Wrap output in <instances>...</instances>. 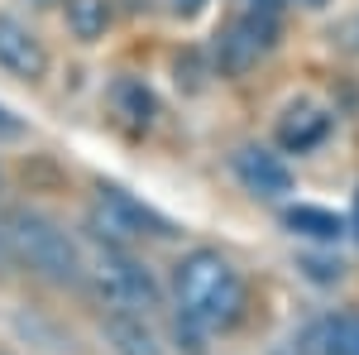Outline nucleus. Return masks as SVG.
I'll list each match as a JSON object with an SVG mask.
<instances>
[{
  "instance_id": "obj_2",
  "label": "nucleus",
  "mask_w": 359,
  "mask_h": 355,
  "mask_svg": "<svg viewBox=\"0 0 359 355\" xmlns=\"http://www.w3.org/2000/svg\"><path fill=\"white\" fill-rule=\"evenodd\" d=\"M0 226H5V235H10L15 259H20L29 273H39L43 283H57V288L86 283L82 250H77V240H72L48 212H39V207H10Z\"/></svg>"
},
{
  "instance_id": "obj_7",
  "label": "nucleus",
  "mask_w": 359,
  "mask_h": 355,
  "mask_svg": "<svg viewBox=\"0 0 359 355\" xmlns=\"http://www.w3.org/2000/svg\"><path fill=\"white\" fill-rule=\"evenodd\" d=\"M230 164H235L240 188L254 192V197H264V202H283V197L292 192V168L283 164V154H273V149L245 144V149H235Z\"/></svg>"
},
{
  "instance_id": "obj_9",
  "label": "nucleus",
  "mask_w": 359,
  "mask_h": 355,
  "mask_svg": "<svg viewBox=\"0 0 359 355\" xmlns=\"http://www.w3.org/2000/svg\"><path fill=\"white\" fill-rule=\"evenodd\" d=\"M206 58H211V72H216V77H245L249 67L264 58V44H259V39L249 34V25L235 15L230 25L216 29L211 53H206Z\"/></svg>"
},
{
  "instance_id": "obj_5",
  "label": "nucleus",
  "mask_w": 359,
  "mask_h": 355,
  "mask_svg": "<svg viewBox=\"0 0 359 355\" xmlns=\"http://www.w3.org/2000/svg\"><path fill=\"white\" fill-rule=\"evenodd\" d=\"M48 67H53L48 44H43V39H39L20 15L0 10V72H5V77H15V82L39 86L43 77H48Z\"/></svg>"
},
{
  "instance_id": "obj_10",
  "label": "nucleus",
  "mask_w": 359,
  "mask_h": 355,
  "mask_svg": "<svg viewBox=\"0 0 359 355\" xmlns=\"http://www.w3.org/2000/svg\"><path fill=\"white\" fill-rule=\"evenodd\" d=\"M297 355H359V312H326L297 336Z\"/></svg>"
},
{
  "instance_id": "obj_20",
  "label": "nucleus",
  "mask_w": 359,
  "mask_h": 355,
  "mask_svg": "<svg viewBox=\"0 0 359 355\" xmlns=\"http://www.w3.org/2000/svg\"><path fill=\"white\" fill-rule=\"evenodd\" d=\"M168 10H172L177 20H196V15L206 10V0H168Z\"/></svg>"
},
{
  "instance_id": "obj_3",
  "label": "nucleus",
  "mask_w": 359,
  "mask_h": 355,
  "mask_svg": "<svg viewBox=\"0 0 359 355\" xmlns=\"http://www.w3.org/2000/svg\"><path fill=\"white\" fill-rule=\"evenodd\" d=\"M86 283H91L96 302H106L111 312H139L144 317V312H154L163 302V288H158L154 269L125 245L96 250V259L86 264Z\"/></svg>"
},
{
  "instance_id": "obj_15",
  "label": "nucleus",
  "mask_w": 359,
  "mask_h": 355,
  "mask_svg": "<svg viewBox=\"0 0 359 355\" xmlns=\"http://www.w3.org/2000/svg\"><path fill=\"white\" fill-rule=\"evenodd\" d=\"M206 336H211V331L201 327V322L172 312V346H177L182 355H206Z\"/></svg>"
},
{
  "instance_id": "obj_21",
  "label": "nucleus",
  "mask_w": 359,
  "mask_h": 355,
  "mask_svg": "<svg viewBox=\"0 0 359 355\" xmlns=\"http://www.w3.org/2000/svg\"><path fill=\"white\" fill-rule=\"evenodd\" d=\"M292 5H302V10H326L331 0H292Z\"/></svg>"
},
{
  "instance_id": "obj_8",
  "label": "nucleus",
  "mask_w": 359,
  "mask_h": 355,
  "mask_svg": "<svg viewBox=\"0 0 359 355\" xmlns=\"http://www.w3.org/2000/svg\"><path fill=\"white\" fill-rule=\"evenodd\" d=\"M106 106H111V120L120 130H130V135H144V130H154V120H158V96H154V86L135 77V72H120L111 86H106Z\"/></svg>"
},
{
  "instance_id": "obj_19",
  "label": "nucleus",
  "mask_w": 359,
  "mask_h": 355,
  "mask_svg": "<svg viewBox=\"0 0 359 355\" xmlns=\"http://www.w3.org/2000/svg\"><path fill=\"white\" fill-rule=\"evenodd\" d=\"M15 264H20V259H15V250H10V235H5V226H0V283L15 273Z\"/></svg>"
},
{
  "instance_id": "obj_23",
  "label": "nucleus",
  "mask_w": 359,
  "mask_h": 355,
  "mask_svg": "<svg viewBox=\"0 0 359 355\" xmlns=\"http://www.w3.org/2000/svg\"><path fill=\"white\" fill-rule=\"evenodd\" d=\"M34 5H43V10H48V5H62V0H34Z\"/></svg>"
},
{
  "instance_id": "obj_12",
  "label": "nucleus",
  "mask_w": 359,
  "mask_h": 355,
  "mask_svg": "<svg viewBox=\"0 0 359 355\" xmlns=\"http://www.w3.org/2000/svg\"><path fill=\"white\" fill-rule=\"evenodd\" d=\"M62 20L77 44H96L115 20V0H62Z\"/></svg>"
},
{
  "instance_id": "obj_11",
  "label": "nucleus",
  "mask_w": 359,
  "mask_h": 355,
  "mask_svg": "<svg viewBox=\"0 0 359 355\" xmlns=\"http://www.w3.org/2000/svg\"><path fill=\"white\" fill-rule=\"evenodd\" d=\"M101 341L111 355H163L158 331L149 327L139 312H106L101 322Z\"/></svg>"
},
{
  "instance_id": "obj_6",
  "label": "nucleus",
  "mask_w": 359,
  "mask_h": 355,
  "mask_svg": "<svg viewBox=\"0 0 359 355\" xmlns=\"http://www.w3.org/2000/svg\"><path fill=\"white\" fill-rule=\"evenodd\" d=\"M335 130V115L326 106H316V101H292V106H283L273 125V139L283 154H311V149H321Z\"/></svg>"
},
{
  "instance_id": "obj_4",
  "label": "nucleus",
  "mask_w": 359,
  "mask_h": 355,
  "mask_svg": "<svg viewBox=\"0 0 359 355\" xmlns=\"http://www.w3.org/2000/svg\"><path fill=\"white\" fill-rule=\"evenodd\" d=\"M86 231L101 245H139V240H172L177 221H168L163 212H154L149 202H139L135 192H125L120 183H101L96 202L86 212Z\"/></svg>"
},
{
  "instance_id": "obj_14",
  "label": "nucleus",
  "mask_w": 359,
  "mask_h": 355,
  "mask_svg": "<svg viewBox=\"0 0 359 355\" xmlns=\"http://www.w3.org/2000/svg\"><path fill=\"white\" fill-rule=\"evenodd\" d=\"M297 269H302V278L331 288V283L345 278V259H335V254H297Z\"/></svg>"
},
{
  "instance_id": "obj_17",
  "label": "nucleus",
  "mask_w": 359,
  "mask_h": 355,
  "mask_svg": "<svg viewBox=\"0 0 359 355\" xmlns=\"http://www.w3.org/2000/svg\"><path fill=\"white\" fill-rule=\"evenodd\" d=\"M335 49H345V53H359V15H350L345 25H335Z\"/></svg>"
},
{
  "instance_id": "obj_13",
  "label": "nucleus",
  "mask_w": 359,
  "mask_h": 355,
  "mask_svg": "<svg viewBox=\"0 0 359 355\" xmlns=\"http://www.w3.org/2000/svg\"><path fill=\"white\" fill-rule=\"evenodd\" d=\"M283 226L292 231V235H306V240H316V245H335L340 235H345V221L326 212V207H311V202H297V207H287L283 212Z\"/></svg>"
},
{
  "instance_id": "obj_18",
  "label": "nucleus",
  "mask_w": 359,
  "mask_h": 355,
  "mask_svg": "<svg viewBox=\"0 0 359 355\" xmlns=\"http://www.w3.org/2000/svg\"><path fill=\"white\" fill-rule=\"evenodd\" d=\"M0 139H25V120L10 106H0Z\"/></svg>"
},
{
  "instance_id": "obj_16",
  "label": "nucleus",
  "mask_w": 359,
  "mask_h": 355,
  "mask_svg": "<svg viewBox=\"0 0 359 355\" xmlns=\"http://www.w3.org/2000/svg\"><path fill=\"white\" fill-rule=\"evenodd\" d=\"M177 86H187V91H201L206 86V77H216L211 72V58H201L196 49H187V53H177Z\"/></svg>"
},
{
  "instance_id": "obj_22",
  "label": "nucleus",
  "mask_w": 359,
  "mask_h": 355,
  "mask_svg": "<svg viewBox=\"0 0 359 355\" xmlns=\"http://www.w3.org/2000/svg\"><path fill=\"white\" fill-rule=\"evenodd\" d=\"M350 231L359 235V192H355V207H350Z\"/></svg>"
},
{
  "instance_id": "obj_1",
  "label": "nucleus",
  "mask_w": 359,
  "mask_h": 355,
  "mask_svg": "<svg viewBox=\"0 0 359 355\" xmlns=\"http://www.w3.org/2000/svg\"><path fill=\"white\" fill-rule=\"evenodd\" d=\"M172 302H177L182 317L201 322L211 336L216 331H230L249 307L245 273L235 269L221 250L196 245L172 264Z\"/></svg>"
}]
</instances>
